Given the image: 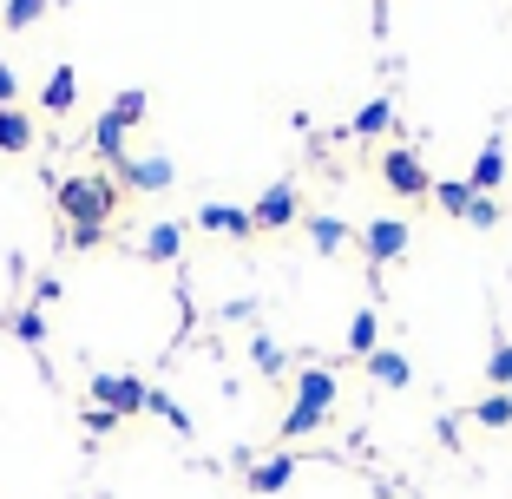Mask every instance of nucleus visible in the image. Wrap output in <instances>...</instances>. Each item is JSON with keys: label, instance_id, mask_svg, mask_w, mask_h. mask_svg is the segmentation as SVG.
<instances>
[{"label": "nucleus", "instance_id": "obj_1", "mask_svg": "<svg viewBox=\"0 0 512 499\" xmlns=\"http://www.w3.org/2000/svg\"><path fill=\"white\" fill-rule=\"evenodd\" d=\"M60 211L73 217V224H112V211H119V184L106 178V171H79V178H60Z\"/></svg>", "mask_w": 512, "mask_h": 499}, {"label": "nucleus", "instance_id": "obj_2", "mask_svg": "<svg viewBox=\"0 0 512 499\" xmlns=\"http://www.w3.org/2000/svg\"><path fill=\"white\" fill-rule=\"evenodd\" d=\"M355 243H362V257L375 263V270H388V263H401L407 250H414V224H407V217H368V224L355 230Z\"/></svg>", "mask_w": 512, "mask_h": 499}, {"label": "nucleus", "instance_id": "obj_3", "mask_svg": "<svg viewBox=\"0 0 512 499\" xmlns=\"http://www.w3.org/2000/svg\"><path fill=\"white\" fill-rule=\"evenodd\" d=\"M151 388L138 375H119V368H106V375H92V408L119 414V421H132V414H145Z\"/></svg>", "mask_w": 512, "mask_h": 499}, {"label": "nucleus", "instance_id": "obj_4", "mask_svg": "<svg viewBox=\"0 0 512 499\" xmlns=\"http://www.w3.org/2000/svg\"><path fill=\"white\" fill-rule=\"evenodd\" d=\"M381 184H388L394 197H407V204L434 197V178H427V165H421V152H414V145H394V152L381 158Z\"/></svg>", "mask_w": 512, "mask_h": 499}, {"label": "nucleus", "instance_id": "obj_5", "mask_svg": "<svg viewBox=\"0 0 512 499\" xmlns=\"http://www.w3.org/2000/svg\"><path fill=\"white\" fill-rule=\"evenodd\" d=\"M302 217V197H296V178H276L270 191L256 197V211H250V230L256 237H270V230H289Z\"/></svg>", "mask_w": 512, "mask_h": 499}, {"label": "nucleus", "instance_id": "obj_6", "mask_svg": "<svg viewBox=\"0 0 512 499\" xmlns=\"http://www.w3.org/2000/svg\"><path fill=\"white\" fill-rule=\"evenodd\" d=\"M499 184H506V132L486 138V152L473 158V171H467V191H473V197H493Z\"/></svg>", "mask_w": 512, "mask_h": 499}, {"label": "nucleus", "instance_id": "obj_7", "mask_svg": "<svg viewBox=\"0 0 512 499\" xmlns=\"http://www.w3.org/2000/svg\"><path fill=\"white\" fill-rule=\"evenodd\" d=\"M197 230H211V237H256L250 211H237V204H197Z\"/></svg>", "mask_w": 512, "mask_h": 499}, {"label": "nucleus", "instance_id": "obj_8", "mask_svg": "<svg viewBox=\"0 0 512 499\" xmlns=\"http://www.w3.org/2000/svg\"><path fill=\"white\" fill-rule=\"evenodd\" d=\"M125 178L138 184V191H171V184H178V171H171V158H125Z\"/></svg>", "mask_w": 512, "mask_h": 499}, {"label": "nucleus", "instance_id": "obj_9", "mask_svg": "<svg viewBox=\"0 0 512 499\" xmlns=\"http://www.w3.org/2000/svg\"><path fill=\"white\" fill-rule=\"evenodd\" d=\"M368 381H375V388H407L414 368H407L401 348H375V355H368Z\"/></svg>", "mask_w": 512, "mask_h": 499}, {"label": "nucleus", "instance_id": "obj_10", "mask_svg": "<svg viewBox=\"0 0 512 499\" xmlns=\"http://www.w3.org/2000/svg\"><path fill=\"white\" fill-rule=\"evenodd\" d=\"M73 99H79V73H73V66H53V73H46L40 106L53 112V119H60V112H73Z\"/></svg>", "mask_w": 512, "mask_h": 499}, {"label": "nucleus", "instance_id": "obj_11", "mask_svg": "<svg viewBox=\"0 0 512 499\" xmlns=\"http://www.w3.org/2000/svg\"><path fill=\"white\" fill-rule=\"evenodd\" d=\"M0 152H7V158L33 152V112H14V106H0Z\"/></svg>", "mask_w": 512, "mask_h": 499}, {"label": "nucleus", "instance_id": "obj_12", "mask_svg": "<svg viewBox=\"0 0 512 499\" xmlns=\"http://www.w3.org/2000/svg\"><path fill=\"white\" fill-rule=\"evenodd\" d=\"M296 401L302 408H335V368H309V375H296Z\"/></svg>", "mask_w": 512, "mask_h": 499}, {"label": "nucleus", "instance_id": "obj_13", "mask_svg": "<svg viewBox=\"0 0 512 499\" xmlns=\"http://www.w3.org/2000/svg\"><path fill=\"white\" fill-rule=\"evenodd\" d=\"M289 480H296V460H289V454L256 460V467H250V493H263V499H270V493H283Z\"/></svg>", "mask_w": 512, "mask_h": 499}, {"label": "nucleus", "instance_id": "obj_14", "mask_svg": "<svg viewBox=\"0 0 512 499\" xmlns=\"http://www.w3.org/2000/svg\"><path fill=\"white\" fill-rule=\"evenodd\" d=\"M375 342H381V316L375 309H355V322H348V355H375Z\"/></svg>", "mask_w": 512, "mask_h": 499}, {"label": "nucleus", "instance_id": "obj_15", "mask_svg": "<svg viewBox=\"0 0 512 499\" xmlns=\"http://www.w3.org/2000/svg\"><path fill=\"white\" fill-rule=\"evenodd\" d=\"M302 224H309V243H316L322 257H329V250H342V243H355V230H348L342 217H302Z\"/></svg>", "mask_w": 512, "mask_h": 499}, {"label": "nucleus", "instance_id": "obj_16", "mask_svg": "<svg viewBox=\"0 0 512 499\" xmlns=\"http://www.w3.org/2000/svg\"><path fill=\"white\" fill-rule=\"evenodd\" d=\"M92 152L106 158V165H125V125L112 112H99V132H92Z\"/></svg>", "mask_w": 512, "mask_h": 499}, {"label": "nucleus", "instance_id": "obj_17", "mask_svg": "<svg viewBox=\"0 0 512 499\" xmlns=\"http://www.w3.org/2000/svg\"><path fill=\"white\" fill-rule=\"evenodd\" d=\"M388 125H394V106H388V99H368V106L348 119V132H355V138H381Z\"/></svg>", "mask_w": 512, "mask_h": 499}, {"label": "nucleus", "instance_id": "obj_18", "mask_svg": "<svg viewBox=\"0 0 512 499\" xmlns=\"http://www.w3.org/2000/svg\"><path fill=\"white\" fill-rule=\"evenodd\" d=\"M178 250H184V230L178 224H151V237H145V257L151 263H178Z\"/></svg>", "mask_w": 512, "mask_h": 499}, {"label": "nucleus", "instance_id": "obj_19", "mask_svg": "<svg viewBox=\"0 0 512 499\" xmlns=\"http://www.w3.org/2000/svg\"><path fill=\"white\" fill-rule=\"evenodd\" d=\"M46 20V0H7V7H0V27L7 33H27V27H40Z\"/></svg>", "mask_w": 512, "mask_h": 499}, {"label": "nucleus", "instance_id": "obj_20", "mask_svg": "<svg viewBox=\"0 0 512 499\" xmlns=\"http://www.w3.org/2000/svg\"><path fill=\"white\" fill-rule=\"evenodd\" d=\"M145 106H151V92H145V86H125V92H119V99H112V119H119V125H125V132H132V125H138V119H145Z\"/></svg>", "mask_w": 512, "mask_h": 499}, {"label": "nucleus", "instance_id": "obj_21", "mask_svg": "<svg viewBox=\"0 0 512 499\" xmlns=\"http://www.w3.org/2000/svg\"><path fill=\"white\" fill-rule=\"evenodd\" d=\"M322 421H329V414H322V408H302V401H296V408L283 414V427H276V434H283V440H302V434H316Z\"/></svg>", "mask_w": 512, "mask_h": 499}, {"label": "nucleus", "instance_id": "obj_22", "mask_svg": "<svg viewBox=\"0 0 512 499\" xmlns=\"http://www.w3.org/2000/svg\"><path fill=\"white\" fill-rule=\"evenodd\" d=\"M434 204L447 217H467V204H473V191H467V178H447V184H434Z\"/></svg>", "mask_w": 512, "mask_h": 499}, {"label": "nucleus", "instance_id": "obj_23", "mask_svg": "<svg viewBox=\"0 0 512 499\" xmlns=\"http://www.w3.org/2000/svg\"><path fill=\"white\" fill-rule=\"evenodd\" d=\"M473 421L480 427H512V394H486L480 408H473Z\"/></svg>", "mask_w": 512, "mask_h": 499}, {"label": "nucleus", "instance_id": "obj_24", "mask_svg": "<svg viewBox=\"0 0 512 499\" xmlns=\"http://www.w3.org/2000/svg\"><path fill=\"white\" fill-rule=\"evenodd\" d=\"M486 381H493V388H512V342H499L493 355H486Z\"/></svg>", "mask_w": 512, "mask_h": 499}, {"label": "nucleus", "instance_id": "obj_25", "mask_svg": "<svg viewBox=\"0 0 512 499\" xmlns=\"http://www.w3.org/2000/svg\"><path fill=\"white\" fill-rule=\"evenodd\" d=\"M499 217H506V211H499L493 197H473V204H467V224H473V230H493Z\"/></svg>", "mask_w": 512, "mask_h": 499}, {"label": "nucleus", "instance_id": "obj_26", "mask_svg": "<svg viewBox=\"0 0 512 499\" xmlns=\"http://www.w3.org/2000/svg\"><path fill=\"white\" fill-rule=\"evenodd\" d=\"M250 355H256V368H263V375H276V368H283V348H276V342H263V335L250 342Z\"/></svg>", "mask_w": 512, "mask_h": 499}, {"label": "nucleus", "instance_id": "obj_27", "mask_svg": "<svg viewBox=\"0 0 512 499\" xmlns=\"http://www.w3.org/2000/svg\"><path fill=\"white\" fill-rule=\"evenodd\" d=\"M92 243H106V224H73V250H92Z\"/></svg>", "mask_w": 512, "mask_h": 499}, {"label": "nucleus", "instance_id": "obj_28", "mask_svg": "<svg viewBox=\"0 0 512 499\" xmlns=\"http://www.w3.org/2000/svg\"><path fill=\"white\" fill-rule=\"evenodd\" d=\"M14 335H20V342H33V348H40V335H46V329H40V316H14Z\"/></svg>", "mask_w": 512, "mask_h": 499}, {"label": "nucleus", "instance_id": "obj_29", "mask_svg": "<svg viewBox=\"0 0 512 499\" xmlns=\"http://www.w3.org/2000/svg\"><path fill=\"white\" fill-rule=\"evenodd\" d=\"M86 427H92V434H112V427H119V414H106V408H86Z\"/></svg>", "mask_w": 512, "mask_h": 499}, {"label": "nucleus", "instance_id": "obj_30", "mask_svg": "<svg viewBox=\"0 0 512 499\" xmlns=\"http://www.w3.org/2000/svg\"><path fill=\"white\" fill-rule=\"evenodd\" d=\"M14 92H20V86H14V66L0 60V106H14Z\"/></svg>", "mask_w": 512, "mask_h": 499}, {"label": "nucleus", "instance_id": "obj_31", "mask_svg": "<svg viewBox=\"0 0 512 499\" xmlns=\"http://www.w3.org/2000/svg\"><path fill=\"white\" fill-rule=\"evenodd\" d=\"M506 394H512V388H506Z\"/></svg>", "mask_w": 512, "mask_h": 499}]
</instances>
